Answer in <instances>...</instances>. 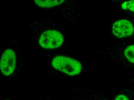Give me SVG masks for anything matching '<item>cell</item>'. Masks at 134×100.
Masks as SVG:
<instances>
[{
  "instance_id": "obj_8",
  "label": "cell",
  "mask_w": 134,
  "mask_h": 100,
  "mask_svg": "<svg viewBox=\"0 0 134 100\" xmlns=\"http://www.w3.org/2000/svg\"><path fill=\"white\" fill-rule=\"evenodd\" d=\"M121 9L134 13V0H126L120 4Z\"/></svg>"
},
{
  "instance_id": "obj_5",
  "label": "cell",
  "mask_w": 134,
  "mask_h": 100,
  "mask_svg": "<svg viewBox=\"0 0 134 100\" xmlns=\"http://www.w3.org/2000/svg\"><path fill=\"white\" fill-rule=\"evenodd\" d=\"M112 32L114 36L120 39L130 37L134 33V25L127 19H120L113 24Z\"/></svg>"
},
{
  "instance_id": "obj_4",
  "label": "cell",
  "mask_w": 134,
  "mask_h": 100,
  "mask_svg": "<svg viewBox=\"0 0 134 100\" xmlns=\"http://www.w3.org/2000/svg\"><path fill=\"white\" fill-rule=\"evenodd\" d=\"M107 55L111 60L127 68L134 69V42H125L116 45L108 51Z\"/></svg>"
},
{
  "instance_id": "obj_6",
  "label": "cell",
  "mask_w": 134,
  "mask_h": 100,
  "mask_svg": "<svg viewBox=\"0 0 134 100\" xmlns=\"http://www.w3.org/2000/svg\"><path fill=\"white\" fill-rule=\"evenodd\" d=\"M65 0H34L37 5L42 8H51L63 3Z\"/></svg>"
},
{
  "instance_id": "obj_3",
  "label": "cell",
  "mask_w": 134,
  "mask_h": 100,
  "mask_svg": "<svg viewBox=\"0 0 134 100\" xmlns=\"http://www.w3.org/2000/svg\"><path fill=\"white\" fill-rule=\"evenodd\" d=\"M48 66L51 71H58L69 76H75L80 74L82 71L81 64L77 60L61 55H55L48 52L44 53Z\"/></svg>"
},
{
  "instance_id": "obj_7",
  "label": "cell",
  "mask_w": 134,
  "mask_h": 100,
  "mask_svg": "<svg viewBox=\"0 0 134 100\" xmlns=\"http://www.w3.org/2000/svg\"><path fill=\"white\" fill-rule=\"evenodd\" d=\"M115 100L134 99V89L131 88L126 89L115 96Z\"/></svg>"
},
{
  "instance_id": "obj_2",
  "label": "cell",
  "mask_w": 134,
  "mask_h": 100,
  "mask_svg": "<svg viewBox=\"0 0 134 100\" xmlns=\"http://www.w3.org/2000/svg\"><path fill=\"white\" fill-rule=\"evenodd\" d=\"M16 45L7 46L2 54L0 69L5 78L17 79L23 69V55L19 46Z\"/></svg>"
},
{
  "instance_id": "obj_1",
  "label": "cell",
  "mask_w": 134,
  "mask_h": 100,
  "mask_svg": "<svg viewBox=\"0 0 134 100\" xmlns=\"http://www.w3.org/2000/svg\"><path fill=\"white\" fill-rule=\"evenodd\" d=\"M29 26L32 31V39L41 49H57L63 44V34L51 21L36 20Z\"/></svg>"
}]
</instances>
